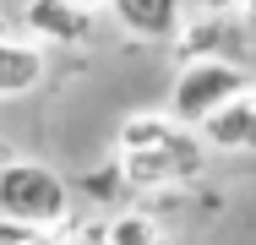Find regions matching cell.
Wrapping results in <instances>:
<instances>
[{
    "instance_id": "2",
    "label": "cell",
    "mask_w": 256,
    "mask_h": 245,
    "mask_svg": "<svg viewBox=\"0 0 256 245\" xmlns=\"http://www.w3.org/2000/svg\"><path fill=\"white\" fill-rule=\"evenodd\" d=\"M246 88H251V71H246L240 60H224V54H212V60H186V66L174 71L169 114H174L180 126L196 131L207 114H218L229 98L246 93Z\"/></svg>"
},
{
    "instance_id": "1",
    "label": "cell",
    "mask_w": 256,
    "mask_h": 245,
    "mask_svg": "<svg viewBox=\"0 0 256 245\" xmlns=\"http://www.w3.org/2000/svg\"><path fill=\"white\" fill-rule=\"evenodd\" d=\"M0 218L22 224V229H54L71 218V186L54 164L38 158H16L0 169Z\"/></svg>"
},
{
    "instance_id": "4",
    "label": "cell",
    "mask_w": 256,
    "mask_h": 245,
    "mask_svg": "<svg viewBox=\"0 0 256 245\" xmlns=\"http://www.w3.org/2000/svg\"><path fill=\"white\" fill-rule=\"evenodd\" d=\"M22 28H28V38H38L44 49L88 44L93 28H98V6H88V0H28L22 6Z\"/></svg>"
},
{
    "instance_id": "5",
    "label": "cell",
    "mask_w": 256,
    "mask_h": 245,
    "mask_svg": "<svg viewBox=\"0 0 256 245\" xmlns=\"http://www.w3.org/2000/svg\"><path fill=\"white\" fill-rule=\"evenodd\" d=\"M109 16L142 44H174L186 28V0H114Z\"/></svg>"
},
{
    "instance_id": "8",
    "label": "cell",
    "mask_w": 256,
    "mask_h": 245,
    "mask_svg": "<svg viewBox=\"0 0 256 245\" xmlns=\"http://www.w3.org/2000/svg\"><path fill=\"white\" fill-rule=\"evenodd\" d=\"M174 131H180V120H174V114H131V120L120 126V136H114V152L158 147L164 136H174Z\"/></svg>"
},
{
    "instance_id": "13",
    "label": "cell",
    "mask_w": 256,
    "mask_h": 245,
    "mask_svg": "<svg viewBox=\"0 0 256 245\" xmlns=\"http://www.w3.org/2000/svg\"><path fill=\"white\" fill-rule=\"evenodd\" d=\"M0 38H11V16L6 11H0Z\"/></svg>"
},
{
    "instance_id": "14",
    "label": "cell",
    "mask_w": 256,
    "mask_h": 245,
    "mask_svg": "<svg viewBox=\"0 0 256 245\" xmlns=\"http://www.w3.org/2000/svg\"><path fill=\"white\" fill-rule=\"evenodd\" d=\"M88 6H98V11H109V6H114V0H88Z\"/></svg>"
},
{
    "instance_id": "12",
    "label": "cell",
    "mask_w": 256,
    "mask_h": 245,
    "mask_svg": "<svg viewBox=\"0 0 256 245\" xmlns=\"http://www.w3.org/2000/svg\"><path fill=\"white\" fill-rule=\"evenodd\" d=\"M240 11H246V22H251V28H256V0H246V6H240Z\"/></svg>"
},
{
    "instance_id": "7",
    "label": "cell",
    "mask_w": 256,
    "mask_h": 245,
    "mask_svg": "<svg viewBox=\"0 0 256 245\" xmlns=\"http://www.w3.org/2000/svg\"><path fill=\"white\" fill-rule=\"evenodd\" d=\"M196 131H202L207 147H218V152H251L256 147V82L246 93H234L218 114H207Z\"/></svg>"
},
{
    "instance_id": "15",
    "label": "cell",
    "mask_w": 256,
    "mask_h": 245,
    "mask_svg": "<svg viewBox=\"0 0 256 245\" xmlns=\"http://www.w3.org/2000/svg\"><path fill=\"white\" fill-rule=\"evenodd\" d=\"M148 245H174V240H169V234H158V240H148Z\"/></svg>"
},
{
    "instance_id": "11",
    "label": "cell",
    "mask_w": 256,
    "mask_h": 245,
    "mask_svg": "<svg viewBox=\"0 0 256 245\" xmlns=\"http://www.w3.org/2000/svg\"><path fill=\"white\" fill-rule=\"evenodd\" d=\"M246 0H202V11H212V16H234Z\"/></svg>"
},
{
    "instance_id": "10",
    "label": "cell",
    "mask_w": 256,
    "mask_h": 245,
    "mask_svg": "<svg viewBox=\"0 0 256 245\" xmlns=\"http://www.w3.org/2000/svg\"><path fill=\"white\" fill-rule=\"evenodd\" d=\"M82 186H88V196H98V202H109L114 191H131V186H126V169H120V158H104V164L88 174V180H82Z\"/></svg>"
},
{
    "instance_id": "9",
    "label": "cell",
    "mask_w": 256,
    "mask_h": 245,
    "mask_svg": "<svg viewBox=\"0 0 256 245\" xmlns=\"http://www.w3.org/2000/svg\"><path fill=\"white\" fill-rule=\"evenodd\" d=\"M158 234H164V224L153 212H142V207H126V212H114L104 224V245H148Z\"/></svg>"
},
{
    "instance_id": "3",
    "label": "cell",
    "mask_w": 256,
    "mask_h": 245,
    "mask_svg": "<svg viewBox=\"0 0 256 245\" xmlns=\"http://www.w3.org/2000/svg\"><path fill=\"white\" fill-rule=\"evenodd\" d=\"M120 169H126V186L131 191H169V186H186L207 169V152L196 142L191 126H180L174 136H164L158 147H136V152H114Z\"/></svg>"
},
{
    "instance_id": "6",
    "label": "cell",
    "mask_w": 256,
    "mask_h": 245,
    "mask_svg": "<svg viewBox=\"0 0 256 245\" xmlns=\"http://www.w3.org/2000/svg\"><path fill=\"white\" fill-rule=\"evenodd\" d=\"M50 76V49L28 33L0 38V98H22Z\"/></svg>"
}]
</instances>
